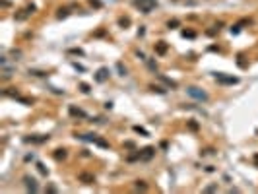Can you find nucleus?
<instances>
[{
	"mask_svg": "<svg viewBox=\"0 0 258 194\" xmlns=\"http://www.w3.org/2000/svg\"><path fill=\"white\" fill-rule=\"evenodd\" d=\"M186 93L192 99H196V101H200V103H206L208 99H210V95H208L204 89H200V87H196V85H190V87H186Z\"/></svg>",
	"mask_w": 258,
	"mask_h": 194,
	"instance_id": "obj_1",
	"label": "nucleus"
},
{
	"mask_svg": "<svg viewBox=\"0 0 258 194\" xmlns=\"http://www.w3.org/2000/svg\"><path fill=\"white\" fill-rule=\"evenodd\" d=\"M134 6H138L142 10V14H149L157 6V0H134Z\"/></svg>",
	"mask_w": 258,
	"mask_h": 194,
	"instance_id": "obj_2",
	"label": "nucleus"
},
{
	"mask_svg": "<svg viewBox=\"0 0 258 194\" xmlns=\"http://www.w3.org/2000/svg\"><path fill=\"white\" fill-rule=\"evenodd\" d=\"M213 76H215V80H217L219 84H227V85L239 84V78H235V76H225V74H221V72H217V74H213Z\"/></svg>",
	"mask_w": 258,
	"mask_h": 194,
	"instance_id": "obj_3",
	"label": "nucleus"
},
{
	"mask_svg": "<svg viewBox=\"0 0 258 194\" xmlns=\"http://www.w3.org/2000/svg\"><path fill=\"white\" fill-rule=\"evenodd\" d=\"M109 76H111V70L103 66V68H99V70L95 72V82L103 84V82H107V80H109Z\"/></svg>",
	"mask_w": 258,
	"mask_h": 194,
	"instance_id": "obj_4",
	"label": "nucleus"
},
{
	"mask_svg": "<svg viewBox=\"0 0 258 194\" xmlns=\"http://www.w3.org/2000/svg\"><path fill=\"white\" fill-rule=\"evenodd\" d=\"M23 182H25V188L29 192H39V184H37V181H35L33 177L25 175V177H23Z\"/></svg>",
	"mask_w": 258,
	"mask_h": 194,
	"instance_id": "obj_5",
	"label": "nucleus"
},
{
	"mask_svg": "<svg viewBox=\"0 0 258 194\" xmlns=\"http://www.w3.org/2000/svg\"><path fill=\"white\" fill-rule=\"evenodd\" d=\"M23 142H27V144H45V142H49V136H25Z\"/></svg>",
	"mask_w": 258,
	"mask_h": 194,
	"instance_id": "obj_6",
	"label": "nucleus"
},
{
	"mask_svg": "<svg viewBox=\"0 0 258 194\" xmlns=\"http://www.w3.org/2000/svg\"><path fill=\"white\" fill-rule=\"evenodd\" d=\"M155 153V148H151V146H148V148H144L142 151H140V159L142 161H148V159H151Z\"/></svg>",
	"mask_w": 258,
	"mask_h": 194,
	"instance_id": "obj_7",
	"label": "nucleus"
},
{
	"mask_svg": "<svg viewBox=\"0 0 258 194\" xmlns=\"http://www.w3.org/2000/svg\"><path fill=\"white\" fill-rule=\"evenodd\" d=\"M68 113H70L72 116H74V118H85V113L82 109H78V107H74V105H70V109H68Z\"/></svg>",
	"mask_w": 258,
	"mask_h": 194,
	"instance_id": "obj_8",
	"label": "nucleus"
},
{
	"mask_svg": "<svg viewBox=\"0 0 258 194\" xmlns=\"http://www.w3.org/2000/svg\"><path fill=\"white\" fill-rule=\"evenodd\" d=\"M76 138L78 140H82V142H93L95 144L99 136H95V134H76Z\"/></svg>",
	"mask_w": 258,
	"mask_h": 194,
	"instance_id": "obj_9",
	"label": "nucleus"
},
{
	"mask_svg": "<svg viewBox=\"0 0 258 194\" xmlns=\"http://www.w3.org/2000/svg\"><path fill=\"white\" fill-rule=\"evenodd\" d=\"M167 43H165V41H159V43H155V52H157V54H165V52H167Z\"/></svg>",
	"mask_w": 258,
	"mask_h": 194,
	"instance_id": "obj_10",
	"label": "nucleus"
},
{
	"mask_svg": "<svg viewBox=\"0 0 258 194\" xmlns=\"http://www.w3.org/2000/svg\"><path fill=\"white\" fill-rule=\"evenodd\" d=\"M80 181L85 182V184H93V182H95V177L89 175V173H82V175H80Z\"/></svg>",
	"mask_w": 258,
	"mask_h": 194,
	"instance_id": "obj_11",
	"label": "nucleus"
},
{
	"mask_svg": "<svg viewBox=\"0 0 258 194\" xmlns=\"http://www.w3.org/2000/svg\"><path fill=\"white\" fill-rule=\"evenodd\" d=\"M66 149L64 148H58V149H54V159H56V161H60V159H66Z\"/></svg>",
	"mask_w": 258,
	"mask_h": 194,
	"instance_id": "obj_12",
	"label": "nucleus"
},
{
	"mask_svg": "<svg viewBox=\"0 0 258 194\" xmlns=\"http://www.w3.org/2000/svg\"><path fill=\"white\" fill-rule=\"evenodd\" d=\"M157 78H159V80H161V82H163L165 85H169V87H173V89L177 87V82H173V80H169V78H165L163 74H157Z\"/></svg>",
	"mask_w": 258,
	"mask_h": 194,
	"instance_id": "obj_13",
	"label": "nucleus"
},
{
	"mask_svg": "<svg viewBox=\"0 0 258 194\" xmlns=\"http://www.w3.org/2000/svg\"><path fill=\"white\" fill-rule=\"evenodd\" d=\"M146 64H148V68L153 74H157V64H155V60H151V58H146Z\"/></svg>",
	"mask_w": 258,
	"mask_h": 194,
	"instance_id": "obj_14",
	"label": "nucleus"
},
{
	"mask_svg": "<svg viewBox=\"0 0 258 194\" xmlns=\"http://www.w3.org/2000/svg\"><path fill=\"white\" fill-rule=\"evenodd\" d=\"M4 95H10V97H16V99H18L19 93H18L16 87H8V89H4Z\"/></svg>",
	"mask_w": 258,
	"mask_h": 194,
	"instance_id": "obj_15",
	"label": "nucleus"
},
{
	"mask_svg": "<svg viewBox=\"0 0 258 194\" xmlns=\"http://www.w3.org/2000/svg\"><path fill=\"white\" fill-rule=\"evenodd\" d=\"M68 8H58V14H56V18L58 19H64V18H68Z\"/></svg>",
	"mask_w": 258,
	"mask_h": 194,
	"instance_id": "obj_16",
	"label": "nucleus"
},
{
	"mask_svg": "<svg viewBox=\"0 0 258 194\" xmlns=\"http://www.w3.org/2000/svg\"><path fill=\"white\" fill-rule=\"evenodd\" d=\"M182 37L184 39H194L196 37V33H194L192 29H182Z\"/></svg>",
	"mask_w": 258,
	"mask_h": 194,
	"instance_id": "obj_17",
	"label": "nucleus"
},
{
	"mask_svg": "<svg viewBox=\"0 0 258 194\" xmlns=\"http://www.w3.org/2000/svg\"><path fill=\"white\" fill-rule=\"evenodd\" d=\"M118 25L122 27V29H126L130 25V18H118Z\"/></svg>",
	"mask_w": 258,
	"mask_h": 194,
	"instance_id": "obj_18",
	"label": "nucleus"
},
{
	"mask_svg": "<svg viewBox=\"0 0 258 194\" xmlns=\"http://www.w3.org/2000/svg\"><path fill=\"white\" fill-rule=\"evenodd\" d=\"M179 27V19H169L167 21V29H177Z\"/></svg>",
	"mask_w": 258,
	"mask_h": 194,
	"instance_id": "obj_19",
	"label": "nucleus"
},
{
	"mask_svg": "<svg viewBox=\"0 0 258 194\" xmlns=\"http://www.w3.org/2000/svg\"><path fill=\"white\" fill-rule=\"evenodd\" d=\"M68 54H78V56H84V51H82V49H78V47H74V49H68Z\"/></svg>",
	"mask_w": 258,
	"mask_h": 194,
	"instance_id": "obj_20",
	"label": "nucleus"
},
{
	"mask_svg": "<svg viewBox=\"0 0 258 194\" xmlns=\"http://www.w3.org/2000/svg\"><path fill=\"white\" fill-rule=\"evenodd\" d=\"M136 190H148V184H146V182L144 181H136Z\"/></svg>",
	"mask_w": 258,
	"mask_h": 194,
	"instance_id": "obj_21",
	"label": "nucleus"
},
{
	"mask_svg": "<svg viewBox=\"0 0 258 194\" xmlns=\"http://www.w3.org/2000/svg\"><path fill=\"white\" fill-rule=\"evenodd\" d=\"M116 70H118V76H126V68L122 66V62H116Z\"/></svg>",
	"mask_w": 258,
	"mask_h": 194,
	"instance_id": "obj_22",
	"label": "nucleus"
},
{
	"mask_svg": "<svg viewBox=\"0 0 258 194\" xmlns=\"http://www.w3.org/2000/svg\"><path fill=\"white\" fill-rule=\"evenodd\" d=\"M37 169H39V173H41V175H45V177L49 175V169H47L43 163H37Z\"/></svg>",
	"mask_w": 258,
	"mask_h": 194,
	"instance_id": "obj_23",
	"label": "nucleus"
},
{
	"mask_svg": "<svg viewBox=\"0 0 258 194\" xmlns=\"http://www.w3.org/2000/svg\"><path fill=\"white\" fill-rule=\"evenodd\" d=\"M80 91H82V93H89V84H85V82H82V84H80Z\"/></svg>",
	"mask_w": 258,
	"mask_h": 194,
	"instance_id": "obj_24",
	"label": "nucleus"
},
{
	"mask_svg": "<svg viewBox=\"0 0 258 194\" xmlns=\"http://www.w3.org/2000/svg\"><path fill=\"white\" fill-rule=\"evenodd\" d=\"M134 132H138V134H142V136H149V134H148V130L142 128V126H134Z\"/></svg>",
	"mask_w": 258,
	"mask_h": 194,
	"instance_id": "obj_25",
	"label": "nucleus"
},
{
	"mask_svg": "<svg viewBox=\"0 0 258 194\" xmlns=\"http://www.w3.org/2000/svg\"><path fill=\"white\" fill-rule=\"evenodd\" d=\"M97 146H99V148H109V142H105L103 138H97Z\"/></svg>",
	"mask_w": 258,
	"mask_h": 194,
	"instance_id": "obj_26",
	"label": "nucleus"
},
{
	"mask_svg": "<svg viewBox=\"0 0 258 194\" xmlns=\"http://www.w3.org/2000/svg\"><path fill=\"white\" fill-rule=\"evenodd\" d=\"M215 190H217V182H215V184H208V186L204 188V192H215Z\"/></svg>",
	"mask_w": 258,
	"mask_h": 194,
	"instance_id": "obj_27",
	"label": "nucleus"
},
{
	"mask_svg": "<svg viewBox=\"0 0 258 194\" xmlns=\"http://www.w3.org/2000/svg\"><path fill=\"white\" fill-rule=\"evenodd\" d=\"M29 74H31V76H47V72H41V70H31V68H29Z\"/></svg>",
	"mask_w": 258,
	"mask_h": 194,
	"instance_id": "obj_28",
	"label": "nucleus"
},
{
	"mask_svg": "<svg viewBox=\"0 0 258 194\" xmlns=\"http://www.w3.org/2000/svg\"><path fill=\"white\" fill-rule=\"evenodd\" d=\"M35 10H37V6H35V4H29V6L25 8V14L27 16H29V14H35Z\"/></svg>",
	"mask_w": 258,
	"mask_h": 194,
	"instance_id": "obj_29",
	"label": "nucleus"
},
{
	"mask_svg": "<svg viewBox=\"0 0 258 194\" xmlns=\"http://www.w3.org/2000/svg\"><path fill=\"white\" fill-rule=\"evenodd\" d=\"M136 159H140V151H138V153H132V155H128V157H126V161H136Z\"/></svg>",
	"mask_w": 258,
	"mask_h": 194,
	"instance_id": "obj_30",
	"label": "nucleus"
},
{
	"mask_svg": "<svg viewBox=\"0 0 258 194\" xmlns=\"http://www.w3.org/2000/svg\"><path fill=\"white\" fill-rule=\"evenodd\" d=\"M149 89H151V91H157V93H165V89H163V87H159V85H149Z\"/></svg>",
	"mask_w": 258,
	"mask_h": 194,
	"instance_id": "obj_31",
	"label": "nucleus"
},
{
	"mask_svg": "<svg viewBox=\"0 0 258 194\" xmlns=\"http://www.w3.org/2000/svg\"><path fill=\"white\" fill-rule=\"evenodd\" d=\"M45 192H51V194H54V192H56V186H54V184H49V186L45 188Z\"/></svg>",
	"mask_w": 258,
	"mask_h": 194,
	"instance_id": "obj_32",
	"label": "nucleus"
},
{
	"mask_svg": "<svg viewBox=\"0 0 258 194\" xmlns=\"http://www.w3.org/2000/svg\"><path fill=\"white\" fill-rule=\"evenodd\" d=\"M239 31H241V23H237V25H233V27H231V33H233V35H237Z\"/></svg>",
	"mask_w": 258,
	"mask_h": 194,
	"instance_id": "obj_33",
	"label": "nucleus"
},
{
	"mask_svg": "<svg viewBox=\"0 0 258 194\" xmlns=\"http://www.w3.org/2000/svg\"><path fill=\"white\" fill-rule=\"evenodd\" d=\"M72 66H74V68H76L78 72H85V68H84L82 64H78V62H72Z\"/></svg>",
	"mask_w": 258,
	"mask_h": 194,
	"instance_id": "obj_34",
	"label": "nucleus"
},
{
	"mask_svg": "<svg viewBox=\"0 0 258 194\" xmlns=\"http://www.w3.org/2000/svg\"><path fill=\"white\" fill-rule=\"evenodd\" d=\"M188 128H190V130H198V122L190 120V122H188Z\"/></svg>",
	"mask_w": 258,
	"mask_h": 194,
	"instance_id": "obj_35",
	"label": "nucleus"
},
{
	"mask_svg": "<svg viewBox=\"0 0 258 194\" xmlns=\"http://www.w3.org/2000/svg\"><path fill=\"white\" fill-rule=\"evenodd\" d=\"M89 4L93 8H101V2H99V0H89Z\"/></svg>",
	"mask_w": 258,
	"mask_h": 194,
	"instance_id": "obj_36",
	"label": "nucleus"
},
{
	"mask_svg": "<svg viewBox=\"0 0 258 194\" xmlns=\"http://www.w3.org/2000/svg\"><path fill=\"white\" fill-rule=\"evenodd\" d=\"M25 18H27V14H16V19H18V21H23Z\"/></svg>",
	"mask_w": 258,
	"mask_h": 194,
	"instance_id": "obj_37",
	"label": "nucleus"
},
{
	"mask_svg": "<svg viewBox=\"0 0 258 194\" xmlns=\"http://www.w3.org/2000/svg\"><path fill=\"white\" fill-rule=\"evenodd\" d=\"M136 56L140 58V60H144V62H146V54H144L142 51H138V52H136Z\"/></svg>",
	"mask_w": 258,
	"mask_h": 194,
	"instance_id": "obj_38",
	"label": "nucleus"
},
{
	"mask_svg": "<svg viewBox=\"0 0 258 194\" xmlns=\"http://www.w3.org/2000/svg\"><path fill=\"white\" fill-rule=\"evenodd\" d=\"M146 35V29H144V25H140V29H138V37H144Z\"/></svg>",
	"mask_w": 258,
	"mask_h": 194,
	"instance_id": "obj_39",
	"label": "nucleus"
},
{
	"mask_svg": "<svg viewBox=\"0 0 258 194\" xmlns=\"http://www.w3.org/2000/svg\"><path fill=\"white\" fill-rule=\"evenodd\" d=\"M124 146H126L128 149H134V142H124Z\"/></svg>",
	"mask_w": 258,
	"mask_h": 194,
	"instance_id": "obj_40",
	"label": "nucleus"
},
{
	"mask_svg": "<svg viewBox=\"0 0 258 194\" xmlns=\"http://www.w3.org/2000/svg\"><path fill=\"white\" fill-rule=\"evenodd\" d=\"M105 109H113V101H107L105 103Z\"/></svg>",
	"mask_w": 258,
	"mask_h": 194,
	"instance_id": "obj_41",
	"label": "nucleus"
},
{
	"mask_svg": "<svg viewBox=\"0 0 258 194\" xmlns=\"http://www.w3.org/2000/svg\"><path fill=\"white\" fill-rule=\"evenodd\" d=\"M206 171H208V173H213L215 169H213V165H208V167H206Z\"/></svg>",
	"mask_w": 258,
	"mask_h": 194,
	"instance_id": "obj_42",
	"label": "nucleus"
}]
</instances>
